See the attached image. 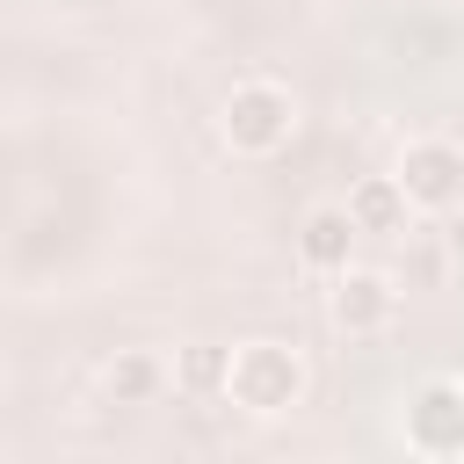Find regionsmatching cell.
Wrapping results in <instances>:
<instances>
[{
  "instance_id": "6da1fadb",
  "label": "cell",
  "mask_w": 464,
  "mask_h": 464,
  "mask_svg": "<svg viewBox=\"0 0 464 464\" xmlns=\"http://www.w3.org/2000/svg\"><path fill=\"white\" fill-rule=\"evenodd\" d=\"M225 392H232L239 406H254V413H276V406L297 399V362H290L276 341H246V348L232 355V370H225Z\"/></svg>"
},
{
  "instance_id": "7a4b0ae2",
  "label": "cell",
  "mask_w": 464,
  "mask_h": 464,
  "mask_svg": "<svg viewBox=\"0 0 464 464\" xmlns=\"http://www.w3.org/2000/svg\"><path fill=\"white\" fill-rule=\"evenodd\" d=\"M392 181L406 188V203L442 210V203L464 188V152H457V145H413V152L399 160V174H392Z\"/></svg>"
},
{
  "instance_id": "3957f363",
  "label": "cell",
  "mask_w": 464,
  "mask_h": 464,
  "mask_svg": "<svg viewBox=\"0 0 464 464\" xmlns=\"http://www.w3.org/2000/svg\"><path fill=\"white\" fill-rule=\"evenodd\" d=\"M392 283L384 276H370V268H355V276H341V290H334V319L348 326V334H370V326H384V312H392Z\"/></svg>"
},
{
  "instance_id": "277c9868",
  "label": "cell",
  "mask_w": 464,
  "mask_h": 464,
  "mask_svg": "<svg viewBox=\"0 0 464 464\" xmlns=\"http://www.w3.org/2000/svg\"><path fill=\"white\" fill-rule=\"evenodd\" d=\"M283 94H268V87H246V94H232V109H225V130L239 138V145H276L283 138Z\"/></svg>"
},
{
  "instance_id": "5b68a950",
  "label": "cell",
  "mask_w": 464,
  "mask_h": 464,
  "mask_svg": "<svg viewBox=\"0 0 464 464\" xmlns=\"http://www.w3.org/2000/svg\"><path fill=\"white\" fill-rule=\"evenodd\" d=\"M348 218H355V232H406V188L399 181H370V188H355Z\"/></svg>"
},
{
  "instance_id": "8992f818",
  "label": "cell",
  "mask_w": 464,
  "mask_h": 464,
  "mask_svg": "<svg viewBox=\"0 0 464 464\" xmlns=\"http://www.w3.org/2000/svg\"><path fill=\"white\" fill-rule=\"evenodd\" d=\"M348 232H355L348 210H334V203L312 210V218H304V261H312V268H341V261H348Z\"/></svg>"
}]
</instances>
